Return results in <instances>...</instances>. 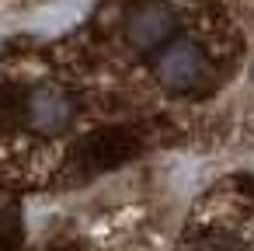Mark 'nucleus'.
<instances>
[{"label":"nucleus","instance_id":"1","mask_svg":"<svg viewBox=\"0 0 254 251\" xmlns=\"http://www.w3.org/2000/svg\"><path fill=\"white\" fill-rule=\"evenodd\" d=\"M174 32V14L160 4H150V7H139L132 18H129V42L139 46V49H153L157 42H164L167 35Z\"/></svg>","mask_w":254,"mask_h":251},{"label":"nucleus","instance_id":"2","mask_svg":"<svg viewBox=\"0 0 254 251\" xmlns=\"http://www.w3.org/2000/svg\"><path fill=\"white\" fill-rule=\"evenodd\" d=\"M84 154H87L91 167H119L122 161H129L136 154V140L126 129H105V133H94L87 140Z\"/></svg>","mask_w":254,"mask_h":251},{"label":"nucleus","instance_id":"3","mask_svg":"<svg viewBox=\"0 0 254 251\" xmlns=\"http://www.w3.org/2000/svg\"><path fill=\"white\" fill-rule=\"evenodd\" d=\"M160 77L171 87H191L195 81L205 77V60L195 46H174L160 60Z\"/></svg>","mask_w":254,"mask_h":251},{"label":"nucleus","instance_id":"4","mask_svg":"<svg viewBox=\"0 0 254 251\" xmlns=\"http://www.w3.org/2000/svg\"><path fill=\"white\" fill-rule=\"evenodd\" d=\"M32 119H35L39 129L56 133V129H63V126L70 122V105H66V98L56 94L53 87H42V91H35V98H32Z\"/></svg>","mask_w":254,"mask_h":251}]
</instances>
